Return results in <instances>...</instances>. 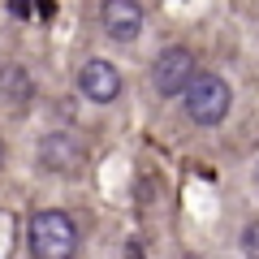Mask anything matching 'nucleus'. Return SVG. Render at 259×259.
<instances>
[{"instance_id": "f257e3e1", "label": "nucleus", "mask_w": 259, "mask_h": 259, "mask_svg": "<svg viewBox=\"0 0 259 259\" xmlns=\"http://www.w3.org/2000/svg\"><path fill=\"white\" fill-rule=\"evenodd\" d=\"M26 246L35 259H74L78 255V225L61 207H44L26 225Z\"/></svg>"}, {"instance_id": "f03ea898", "label": "nucleus", "mask_w": 259, "mask_h": 259, "mask_svg": "<svg viewBox=\"0 0 259 259\" xmlns=\"http://www.w3.org/2000/svg\"><path fill=\"white\" fill-rule=\"evenodd\" d=\"M229 104H233L229 82H225L221 74H212V69H194L190 82H186V91H182L186 117H190L194 125H203V130L221 125V121L229 117Z\"/></svg>"}, {"instance_id": "7ed1b4c3", "label": "nucleus", "mask_w": 259, "mask_h": 259, "mask_svg": "<svg viewBox=\"0 0 259 259\" xmlns=\"http://www.w3.org/2000/svg\"><path fill=\"white\" fill-rule=\"evenodd\" d=\"M199 69L194 65V52L182 44H168L164 52L151 61V91L164 95V100H177V95L186 91V82H190V74Z\"/></svg>"}, {"instance_id": "20e7f679", "label": "nucleus", "mask_w": 259, "mask_h": 259, "mask_svg": "<svg viewBox=\"0 0 259 259\" xmlns=\"http://www.w3.org/2000/svg\"><path fill=\"white\" fill-rule=\"evenodd\" d=\"M143 22L147 18H143L139 0H104V9H100V26L112 44H134L143 35Z\"/></svg>"}, {"instance_id": "39448f33", "label": "nucleus", "mask_w": 259, "mask_h": 259, "mask_svg": "<svg viewBox=\"0 0 259 259\" xmlns=\"http://www.w3.org/2000/svg\"><path fill=\"white\" fill-rule=\"evenodd\" d=\"M78 91L91 104H112L121 95V69L112 61H104V56H91V61L78 69Z\"/></svg>"}, {"instance_id": "423d86ee", "label": "nucleus", "mask_w": 259, "mask_h": 259, "mask_svg": "<svg viewBox=\"0 0 259 259\" xmlns=\"http://www.w3.org/2000/svg\"><path fill=\"white\" fill-rule=\"evenodd\" d=\"M39 168L48 173H78L82 168V143L65 130H52L39 139Z\"/></svg>"}, {"instance_id": "0eeeda50", "label": "nucleus", "mask_w": 259, "mask_h": 259, "mask_svg": "<svg viewBox=\"0 0 259 259\" xmlns=\"http://www.w3.org/2000/svg\"><path fill=\"white\" fill-rule=\"evenodd\" d=\"M0 100L9 104L13 112H26L35 100V78L26 65H0Z\"/></svg>"}, {"instance_id": "6e6552de", "label": "nucleus", "mask_w": 259, "mask_h": 259, "mask_svg": "<svg viewBox=\"0 0 259 259\" xmlns=\"http://www.w3.org/2000/svg\"><path fill=\"white\" fill-rule=\"evenodd\" d=\"M238 246H242V255H246V259H259V221H246V225H242Z\"/></svg>"}, {"instance_id": "1a4fd4ad", "label": "nucleus", "mask_w": 259, "mask_h": 259, "mask_svg": "<svg viewBox=\"0 0 259 259\" xmlns=\"http://www.w3.org/2000/svg\"><path fill=\"white\" fill-rule=\"evenodd\" d=\"M9 13L13 18H30V0H9Z\"/></svg>"}, {"instance_id": "9d476101", "label": "nucleus", "mask_w": 259, "mask_h": 259, "mask_svg": "<svg viewBox=\"0 0 259 259\" xmlns=\"http://www.w3.org/2000/svg\"><path fill=\"white\" fill-rule=\"evenodd\" d=\"M0 164H5V143H0Z\"/></svg>"}]
</instances>
